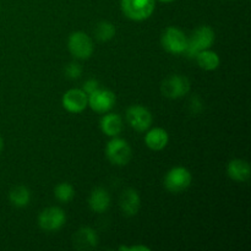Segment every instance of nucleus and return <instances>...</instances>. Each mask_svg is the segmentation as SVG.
Instances as JSON below:
<instances>
[{"instance_id":"ddd939ff","label":"nucleus","mask_w":251,"mask_h":251,"mask_svg":"<svg viewBox=\"0 0 251 251\" xmlns=\"http://www.w3.org/2000/svg\"><path fill=\"white\" fill-rule=\"evenodd\" d=\"M74 247L77 250H91L98 245V235L91 227H82L74 234Z\"/></svg>"},{"instance_id":"f3484780","label":"nucleus","mask_w":251,"mask_h":251,"mask_svg":"<svg viewBox=\"0 0 251 251\" xmlns=\"http://www.w3.org/2000/svg\"><path fill=\"white\" fill-rule=\"evenodd\" d=\"M88 206L96 213H104L110 206V195L104 188H96L91 191Z\"/></svg>"},{"instance_id":"4468645a","label":"nucleus","mask_w":251,"mask_h":251,"mask_svg":"<svg viewBox=\"0 0 251 251\" xmlns=\"http://www.w3.org/2000/svg\"><path fill=\"white\" fill-rule=\"evenodd\" d=\"M227 174L234 181H239V183L248 181L251 174L249 162L240 158L232 159L227 164Z\"/></svg>"},{"instance_id":"b1692460","label":"nucleus","mask_w":251,"mask_h":251,"mask_svg":"<svg viewBox=\"0 0 251 251\" xmlns=\"http://www.w3.org/2000/svg\"><path fill=\"white\" fill-rule=\"evenodd\" d=\"M119 250L123 251H150L151 249L145 245H132V247H119Z\"/></svg>"},{"instance_id":"6ab92c4d","label":"nucleus","mask_w":251,"mask_h":251,"mask_svg":"<svg viewBox=\"0 0 251 251\" xmlns=\"http://www.w3.org/2000/svg\"><path fill=\"white\" fill-rule=\"evenodd\" d=\"M9 200L12 206L15 207H26L31 201V191L28 188L24 185L14 186L11 190L9 191Z\"/></svg>"},{"instance_id":"dca6fc26","label":"nucleus","mask_w":251,"mask_h":251,"mask_svg":"<svg viewBox=\"0 0 251 251\" xmlns=\"http://www.w3.org/2000/svg\"><path fill=\"white\" fill-rule=\"evenodd\" d=\"M100 127L103 134L109 137H115L123 130V118L117 113H104L100 122Z\"/></svg>"},{"instance_id":"1a4fd4ad","label":"nucleus","mask_w":251,"mask_h":251,"mask_svg":"<svg viewBox=\"0 0 251 251\" xmlns=\"http://www.w3.org/2000/svg\"><path fill=\"white\" fill-rule=\"evenodd\" d=\"M126 122L130 126L139 132H144L150 129L153 117L150 109L140 104H134L127 108L126 110Z\"/></svg>"},{"instance_id":"39448f33","label":"nucleus","mask_w":251,"mask_h":251,"mask_svg":"<svg viewBox=\"0 0 251 251\" xmlns=\"http://www.w3.org/2000/svg\"><path fill=\"white\" fill-rule=\"evenodd\" d=\"M191 90V82L184 75H171L161 83V92L169 100H178L188 95Z\"/></svg>"},{"instance_id":"7ed1b4c3","label":"nucleus","mask_w":251,"mask_h":251,"mask_svg":"<svg viewBox=\"0 0 251 251\" xmlns=\"http://www.w3.org/2000/svg\"><path fill=\"white\" fill-rule=\"evenodd\" d=\"M105 156L114 166H126L132 158V150L129 142L120 137H112L105 146Z\"/></svg>"},{"instance_id":"a878e982","label":"nucleus","mask_w":251,"mask_h":251,"mask_svg":"<svg viewBox=\"0 0 251 251\" xmlns=\"http://www.w3.org/2000/svg\"><path fill=\"white\" fill-rule=\"evenodd\" d=\"M162 2H172V1H176V0H159Z\"/></svg>"},{"instance_id":"4be33fe9","label":"nucleus","mask_w":251,"mask_h":251,"mask_svg":"<svg viewBox=\"0 0 251 251\" xmlns=\"http://www.w3.org/2000/svg\"><path fill=\"white\" fill-rule=\"evenodd\" d=\"M82 66L80 65L78 63H76V61H73V63L68 64L65 68V75L66 77L71 78V80H76V78L81 77V75H82Z\"/></svg>"},{"instance_id":"2eb2a0df","label":"nucleus","mask_w":251,"mask_h":251,"mask_svg":"<svg viewBox=\"0 0 251 251\" xmlns=\"http://www.w3.org/2000/svg\"><path fill=\"white\" fill-rule=\"evenodd\" d=\"M145 135V144L152 151H162L167 147L169 142V135L163 127H153L146 130Z\"/></svg>"},{"instance_id":"0eeeda50","label":"nucleus","mask_w":251,"mask_h":251,"mask_svg":"<svg viewBox=\"0 0 251 251\" xmlns=\"http://www.w3.org/2000/svg\"><path fill=\"white\" fill-rule=\"evenodd\" d=\"M188 43V37L185 36L180 28L176 26H169L164 29L161 37V44L164 48V50L168 53L179 55L184 54Z\"/></svg>"},{"instance_id":"20e7f679","label":"nucleus","mask_w":251,"mask_h":251,"mask_svg":"<svg viewBox=\"0 0 251 251\" xmlns=\"http://www.w3.org/2000/svg\"><path fill=\"white\" fill-rule=\"evenodd\" d=\"M193 183V176L185 167H174L167 172L164 176V188L172 194H180L185 191Z\"/></svg>"},{"instance_id":"a211bd4d","label":"nucleus","mask_w":251,"mask_h":251,"mask_svg":"<svg viewBox=\"0 0 251 251\" xmlns=\"http://www.w3.org/2000/svg\"><path fill=\"white\" fill-rule=\"evenodd\" d=\"M195 60L196 63H198V65L206 71L216 70V69H218V66H220L221 64L220 55L211 48L201 50L200 53L195 56Z\"/></svg>"},{"instance_id":"aec40b11","label":"nucleus","mask_w":251,"mask_h":251,"mask_svg":"<svg viewBox=\"0 0 251 251\" xmlns=\"http://www.w3.org/2000/svg\"><path fill=\"white\" fill-rule=\"evenodd\" d=\"M115 26L109 21H100L96 25L95 36L100 42H108L114 38L115 36Z\"/></svg>"},{"instance_id":"f257e3e1","label":"nucleus","mask_w":251,"mask_h":251,"mask_svg":"<svg viewBox=\"0 0 251 251\" xmlns=\"http://www.w3.org/2000/svg\"><path fill=\"white\" fill-rule=\"evenodd\" d=\"M215 31L212 27L203 25L199 26L195 31L191 33L190 37H188V43L184 54L188 58L195 59V56L200 53L201 50H205L212 47L215 43Z\"/></svg>"},{"instance_id":"9d476101","label":"nucleus","mask_w":251,"mask_h":251,"mask_svg":"<svg viewBox=\"0 0 251 251\" xmlns=\"http://www.w3.org/2000/svg\"><path fill=\"white\" fill-rule=\"evenodd\" d=\"M115 102H117V97L114 92L108 88L100 87L97 91L88 95V107L100 114L110 112L115 105Z\"/></svg>"},{"instance_id":"f03ea898","label":"nucleus","mask_w":251,"mask_h":251,"mask_svg":"<svg viewBox=\"0 0 251 251\" xmlns=\"http://www.w3.org/2000/svg\"><path fill=\"white\" fill-rule=\"evenodd\" d=\"M120 9L129 20L145 21L153 14L156 0H120Z\"/></svg>"},{"instance_id":"6e6552de","label":"nucleus","mask_w":251,"mask_h":251,"mask_svg":"<svg viewBox=\"0 0 251 251\" xmlns=\"http://www.w3.org/2000/svg\"><path fill=\"white\" fill-rule=\"evenodd\" d=\"M66 223V215L63 208L51 206L39 213L38 226L44 232H56L61 229Z\"/></svg>"},{"instance_id":"423d86ee","label":"nucleus","mask_w":251,"mask_h":251,"mask_svg":"<svg viewBox=\"0 0 251 251\" xmlns=\"http://www.w3.org/2000/svg\"><path fill=\"white\" fill-rule=\"evenodd\" d=\"M68 48L74 58L81 59V60L91 58L93 50H95V46H93L91 37L82 31L73 32L69 36Z\"/></svg>"},{"instance_id":"393cba45","label":"nucleus","mask_w":251,"mask_h":251,"mask_svg":"<svg viewBox=\"0 0 251 251\" xmlns=\"http://www.w3.org/2000/svg\"><path fill=\"white\" fill-rule=\"evenodd\" d=\"M2 147H4V141H2V137L0 136V152L2 151Z\"/></svg>"},{"instance_id":"5701e85b","label":"nucleus","mask_w":251,"mask_h":251,"mask_svg":"<svg viewBox=\"0 0 251 251\" xmlns=\"http://www.w3.org/2000/svg\"><path fill=\"white\" fill-rule=\"evenodd\" d=\"M100 87V82H98L96 78H88V80L83 83L82 90H83V92L88 96V95H91V93L95 92V91H97Z\"/></svg>"},{"instance_id":"9b49d317","label":"nucleus","mask_w":251,"mask_h":251,"mask_svg":"<svg viewBox=\"0 0 251 251\" xmlns=\"http://www.w3.org/2000/svg\"><path fill=\"white\" fill-rule=\"evenodd\" d=\"M61 104L69 113L78 114L88 107V96L82 88H71L63 95Z\"/></svg>"},{"instance_id":"412c9836","label":"nucleus","mask_w":251,"mask_h":251,"mask_svg":"<svg viewBox=\"0 0 251 251\" xmlns=\"http://www.w3.org/2000/svg\"><path fill=\"white\" fill-rule=\"evenodd\" d=\"M54 196L60 202L68 203L75 198V189H74V186L70 183L64 181V183L58 184L55 186V189H54Z\"/></svg>"},{"instance_id":"f8f14e48","label":"nucleus","mask_w":251,"mask_h":251,"mask_svg":"<svg viewBox=\"0 0 251 251\" xmlns=\"http://www.w3.org/2000/svg\"><path fill=\"white\" fill-rule=\"evenodd\" d=\"M119 206L122 212L127 217L136 216L140 211V207H141V198H140V194L137 193V190L132 188L125 189L120 195Z\"/></svg>"}]
</instances>
